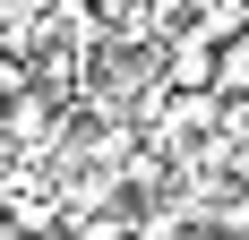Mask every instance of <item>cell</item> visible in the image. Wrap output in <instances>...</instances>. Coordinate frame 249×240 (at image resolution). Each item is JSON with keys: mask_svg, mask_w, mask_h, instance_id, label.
<instances>
[{"mask_svg": "<svg viewBox=\"0 0 249 240\" xmlns=\"http://www.w3.org/2000/svg\"><path fill=\"white\" fill-rule=\"evenodd\" d=\"M163 86H180V95H215V43H206V34H180V43L163 51Z\"/></svg>", "mask_w": 249, "mask_h": 240, "instance_id": "6da1fadb", "label": "cell"}, {"mask_svg": "<svg viewBox=\"0 0 249 240\" xmlns=\"http://www.w3.org/2000/svg\"><path fill=\"white\" fill-rule=\"evenodd\" d=\"M215 86H224V95H241V86H249V34L215 43Z\"/></svg>", "mask_w": 249, "mask_h": 240, "instance_id": "7a4b0ae2", "label": "cell"}]
</instances>
